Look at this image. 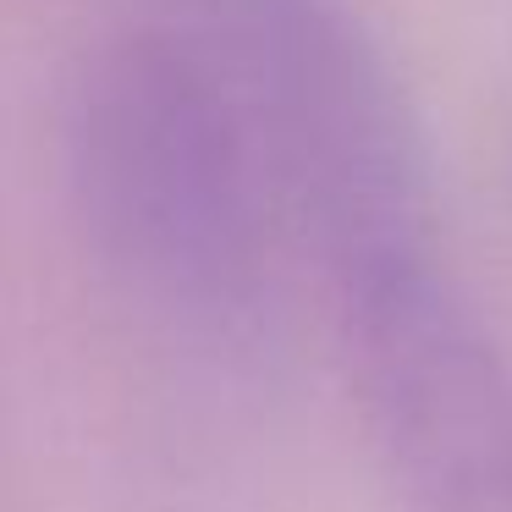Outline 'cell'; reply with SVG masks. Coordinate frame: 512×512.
<instances>
[{
	"instance_id": "6da1fadb",
	"label": "cell",
	"mask_w": 512,
	"mask_h": 512,
	"mask_svg": "<svg viewBox=\"0 0 512 512\" xmlns=\"http://www.w3.org/2000/svg\"><path fill=\"white\" fill-rule=\"evenodd\" d=\"M67 199L94 265L149 314L248 325L270 281L276 171L215 34L116 28L72 72Z\"/></svg>"
},
{
	"instance_id": "7a4b0ae2",
	"label": "cell",
	"mask_w": 512,
	"mask_h": 512,
	"mask_svg": "<svg viewBox=\"0 0 512 512\" xmlns=\"http://www.w3.org/2000/svg\"><path fill=\"white\" fill-rule=\"evenodd\" d=\"M215 45L248 94L281 199L309 221L331 276L424 254L419 144L342 0H226Z\"/></svg>"
},
{
	"instance_id": "3957f363",
	"label": "cell",
	"mask_w": 512,
	"mask_h": 512,
	"mask_svg": "<svg viewBox=\"0 0 512 512\" xmlns=\"http://www.w3.org/2000/svg\"><path fill=\"white\" fill-rule=\"evenodd\" d=\"M364 430L408 512H512V364L468 298L397 254L336 276Z\"/></svg>"
}]
</instances>
